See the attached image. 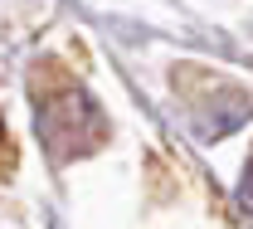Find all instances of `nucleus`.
I'll use <instances>...</instances> for the list:
<instances>
[{"instance_id":"2","label":"nucleus","mask_w":253,"mask_h":229,"mask_svg":"<svg viewBox=\"0 0 253 229\" xmlns=\"http://www.w3.org/2000/svg\"><path fill=\"white\" fill-rule=\"evenodd\" d=\"M239 205H244V215H253V156L244 166V176H239Z\"/></svg>"},{"instance_id":"1","label":"nucleus","mask_w":253,"mask_h":229,"mask_svg":"<svg viewBox=\"0 0 253 229\" xmlns=\"http://www.w3.org/2000/svg\"><path fill=\"white\" fill-rule=\"evenodd\" d=\"M39 137L54 151V161H73V156H88L107 137V122L83 88H63L59 98L39 102Z\"/></svg>"}]
</instances>
